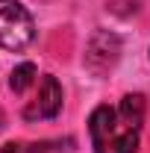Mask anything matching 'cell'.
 Here are the masks:
<instances>
[{
    "label": "cell",
    "mask_w": 150,
    "mask_h": 153,
    "mask_svg": "<svg viewBox=\"0 0 150 153\" xmlns=\"http://www.w3.org/2000/svg\"><path fill=\"white\" fill-rule=\"evenodd\" d=\"M147 103L141 94H127L115 106H97L88 118L94 153H135L144 127Z\"/></svg>",
    "instance_id": "obj_1"
},
{
    "label": "cell",
    "mask_w": 150,
    "mask_h": 153,
    "mask_svg": "<svg viewBox=\"0 0 150 153\" xmlns=\"http://www.w3.org/2000/svg\"><path fill=\"white\" fill-rule=\"evenodd\" d=\"M36 38V21L18 0H0V47L24 50Z\"/></svg>",
    "instance_id": "obj_2"
},
{
    "label": "cell",
    "mask_w": 150,
    "mask_h": 153,
    "mask_svg": "<svg viewBox=\"0 0 150 153\" xmlns=\"http://www.w3.org/2000/svg\"><path fill=\"white\" fill-rule=\"evenodd\" d=\"M59 109H62V85L56 76L44 74L36 100L24 106V118L27 121H47V118H56Z\"/></svg>",
    "instance_id": "obj_3"
},
{
    "label": "cell",
    "mask_w": 150,
    "mask_h": 153,
    "mask_svg": "<svg viewBox=\"0 0 150 153\" xmlns=\"http://www.w3.org/2000/svg\"><path fill=\"white\" fill-rule=\"evenodd\" d=\"M36 76H38V71H36V65H33V62H21L18 68L12 71V76H9V88H12L15 94H21L27 85H33V82H36Z\"/></svg>",
    "instance_id": "obj_4"
},
{
    "label": "cell",
    "mask_w": 150,
    "mask_h": 153,
    "mask_svg": "<svg viewBox=\"0 0 150 153\" xmlns=\"http://www.w3.org/2000/svg\"><path fill=\"white\" fill-rule=\"evenodd\" d=\"M0 153H47V147L44 144H30V141H9V144H3Z\"/></svg>",
    "instance_id": "obj_5"
}]
</instances>
